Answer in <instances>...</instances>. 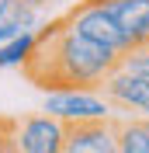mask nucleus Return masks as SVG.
<instances>
[{
  "mask_svg": "<svg viewBox=\"0 0 149 153\" xmlns=\"http://www.w3.org/2000/svg\"><path fill=\"white\" fill-rule=\"evenodd\" d=\"M118 56L121 52L69 31L63 18H52L45 28L35 31V49L21 70L45 94H52V91H97L101 80L118 66Z\"/></svg>",
  "mask_w": 149,
  "mask_h": 153,
  "instance_id": "obj_1",
  "label": "nucleus"
},
{
  "mask_svg": "<svg viewBox=\"0 0 149 153\" xmlns=\"http://www.w3.org/2000/svg\"><path fill=\"white\" fill-rule=\"evenodd\" d=\"M59 18H63V25H66L69 31L90 38V42H97V45H108V49H114V52L132 49L128 35L108 18V10L97 4V0H76L73 7L66 10V14H59Z\"/></svg>",
  "mask_w": 149,
  "mask_h": 153,
  "instance_id": "obj_2",
  "label": "nucleus"
},
{
  "mask_svg": "<svg viewBox=\"0 0 149 153\" xmlns=\"http://www.w3.org/2000/svg\"><path fill=\"white\" fill-rule=\"evenodd\" d=\"M63 139H66V122L45 111L21 115L18 129H14L18 153H63Z\"/></svg>",
  "mask_w": 149,
  "mask_h": 153,
  "instance_id": "obj_3",
  "label": "nucleus"
},
{
  "mask_svg": "<svg viewBox=\"0 0 149 153\" xmlns=\"http://www.w3.org/2000/svg\"><path fill=\"white\" fill-rule=\"evenodd\" d=\"M42 111L59 118V122H87V118H108L111 105L101 91H52L45 94Z\"/></svg>",
  "mask_w": 149,
  "mask_h": 153,
  "instance_id": "obj_4",
  "label": "nucleus"
},
{
  "mask_svg": "<svg viewBox=\"0 0 149 153\" xmlns=\"http://www.w3.org/2000/svg\"><path fill=\"white\" fill-rule=\"evenodd\" d=\"M63 153H118L111 115L108 118H87V122H66Z\"/></svg>",
  "mask_w": 149,
  "mask_h": 153,
  "instance_id": "obj_5",
  "label": "nucleus"
},
{
  "mask_svg": "<svg viewBox=\"0 0 149 153\" xmlns=\"http://www.w3.org/2000/svg\"><path fill=\"white\" fill-rule=\"evenodd\" d=\"M101 97H108V105L118 108H139L149 118V76H135L125 73V70H111V73L101 80Z\"/></svg>",
  "mask_w": 149,
  "mask_h": 153,
  "instance_id": "obj_6",
  "label": "nucleus"
},
{
  "mask_svg": "<svg viewBox=\"0 0 149 153\" xmlns=\"http://www.w3.org/2000/svg\"><path fill=\"white\" fill-rule=\"evenodd\" d=\"M42 10L28 7L24 0H0V42L24 35V31H38Z\"/></svg>",
  "mask_w": 149,
  "mask_h": 153,
  "instance_id": "obj_7",
  "label": "nucleus"
},
{
  "mask_svg": "<svg viewBox=\"0 0 149 153\" xmlns=\"http://www.w3.org/2000/svg\"><path fill=\"white\" fill-rule=\"evenodd\" d=\"M114 125V150L118 153H149V118L111 115Z\"/></svg>",
  "mask_w": 149,
  "mask_h": 153,
  "instance_id": "obj_8",
  "label": "nucleus"
},
{
  "mask_svg": "<svg viewBox=\"0 0 149 153\" xmlns=\"http://www.w3.org/2000/svg\"><path fill=\"white\" fill-rule=\"evenodd\" d=\"M31 49H35V31H24V35L10 38V42H0V70L24 66V59L31 56Z\"/></svg>",
  "mask_w": 149,
  "mask_h": 153,
  "instance_id": "obj_9",
  "label": "nucleus"
},
{
  "mask_svg": "<svg viewBox=\"0 0 149 153\" xmlns=\"http://www.w3.org/2000/svg\"><path fill=\"white\" fill-rule=\"evenodd\" d=\"M114 70H125V73H135V76H149V42L125 49L118 56V66Z\"/></svg>",
  "mask_w": 149,
  "mask_h": 153,
  "instance_id": "obj_10",
  "label": "nucleus"
},
{
  "mask_svg": "<svg viewBox=\"0 0 149 153\" xmlns=\"http://www.w3.org/2000/svg\"><path fill=\"white\" fill-rule=\"evenodd\" d=\"M14 129H18V118H10V115H0V153H18V143H14Z\"/></svg>",
  "mask_w": 149,
  "mask_h": 153,
  "instance_id": "obj_11",
  "label": "nucleus"
},
{
  "mask_svg": "<svg viewBox=\"0 0 149 153\" xmlns=\"http://www.w3.org/2000/svg\"><path fill=\"white\" fill-rule=\"evenodd\" d=\"M28 7H35V10H45V7H52V4H59V0H24Z\"/></svg>",
  "mask_w": 149,
  "mask_h": 153,
  "instance_id": "obj_12",
  "label": "nucleus"
},
{
  "mask_svg": "<svg viewBox=\"0 0 149 153\" xmlns=\"http://www.w3.org/2000/svg\"><path fill=\"white\" fill-rule=\"evenodd\" d=\"M142 42H149V21H146V28H142ZM139 42V45H142Z\"/></svg>",
  "mask_w": 149,
  "mask_h": 153,
  "instance_id": "obj_13",
  "label": "nucleus"
}]
</instances>
